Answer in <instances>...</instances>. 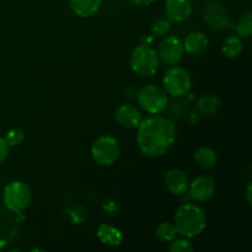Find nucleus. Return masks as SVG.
<instances>
[{
	"label": "nucleus",
	"instance_id": "obj_1",
	"mask_svg": "<svg viewBox=\"0 0 252 252\" xmlns=\"http://www.w3.org/2000/svg\"><path fill=\"white\" fill-rule=\"evenodd\" d=\"M137 128L138 148L148 158L162 157L176 139L174 122L159 116L143 118Z\"/></svg>",
	"mask_w": 252,
	"mask_h": 252
},
{
	"label": "nucleus",
	"instance_id": "obj_2",
	"mask_svg": "<svg viewBox=\"0 0 252 252\" xmlns=\"http://www.w3.org/2000/svg\"><path fill=\"white\" fill-rule=\"evenodd\" d=\"M207 214L198 204H182L175 213L174 224L177 234L186 239L201 235L207 226Z\"/></svg>",
	"mask_w": 252,
	"mask_h": 252
},
{
	"label": "nucleus",
	"instance_id": "obj_3",
	"mask_svg": "<svg viewBox=\"0 0 252 252\" xmlns=\"http://www.w3.org/2000/svg\"><path fill=\"white\" fill-rule=\"evenodd\" d=\"M129 65L137 75L143 78L155 75L160 66L158 52L150 44H139L130 53Z\"/></svg>",
	"mask_w": 252,
	"mask_h": 252
},
{
	"label": "nucleus",
	"instance_id": "obj_4",
	"mask_svg": "<svg viewBox=\"0 0 252 252\" xmlns=\"http://www.w3.org/2000/svg\"><path fill=\"white\" fill-rule=\"evenodd\" d=\"M2 202L10 212L16 216L22 214L32 203L31 189L22 181L9 182L2 191Z\"/></svg>",
	"mask_w": 252,
	"mask_h": 252
},
{
	"label": "nucleus",
	"instance_id": "obj_5",
	"mask_svg": "<svg viewBox=\"0 0 252 252\" xmlns=\"http://www.w3.org/2000/svg\"><path fill=\"white\" fill-rule=\"evenodd\" d=\"M137 100L145 112L150 115H159L167 107L169 96L160 86L148 84L138 91Z\"/></svg>",
	"mask_w": 252,
	"mask_h": 252
},
{
	"label": "nucleus",
	"instance_id": "obj_6",
	"mask_svg": "<svg viewBox=\"0 0 252 252\" xmlns=\"http://www.w3.org/2000/svg\"><path fill=\"white\" fill-rule=\"evenodd\" d=\"M162 89L172 97H182L191 90L192 79L186 69L177 65H171L164 74Z\"/></svg>",
	"mask_w": 252,
	"mask_h": 252
},
{
	"label": "nucleus",
	"instance_id": "obj_7",
	"mask_svg": "<svg viewBox=\"0 0 252 252\" xmlns=\"http://www.w3.org/2000/svg\"><path fill=\"white\" fill-rule=\"evenodd\" d=\"M120 155V143L111 135H101L91 145V157L100 166H111L117 161Z\"/></svg>",
	"mask_w": 252,
	"mask_h": 252
},
{
	"label": "nucleus",
	"instance_id": "obj_8",
	"mask_svg": "<svg viewBox=\"0 0 252 252\" xmlns=\"http://www.w3.org/2000/svg\"><path fill=\"white\" fill-rule=\"evenodd\" d=\"M158 56L160 62L166 65H177L182 61L185 54L184 43L177 36H164L160 41Z\"/></svg>",
	"mask_w": 252,
	"mask_h": 252
},
{
	"label": "nucleus",
	"instance_id": "obj_9",
	"mask_svg": "<svg viewBox=\"0 0 252 252\" xmlns=\"http://www.w3.org/2000/svg\"><path fill=\"white\" fill-rule=\"evenodd\" d=\"M203 21L209 29L221 31V30L228 29L230 25L229 20V12L226 7L219 1H209L204 6L202 12Z\"/></svg>",
	"mask_w": 252,
	"mask_h": 252
},
{
	"label": "nucleus",
	"instance_id": "obj_10",
	"mask_svg": "<svg viewBox=\"0 0 252 252\" xmlns=\"http://www.w3.org/2000/svg\"><path fill=\"white\" fill-rule=\"evenodd\" d=\"M19 231L17 216L9 209L0 207V250L7 248Z\"/></svg>",
	"mask_w": 252,
	"mask_h": 252
},
{
	"label": "nucleus",
	"instance_id": "obj_11",
	"mask_svg": "<svg viewBox=\"0 0 252 252\" xmlns=\"http://www.w3.org/2000/svg\"><path fill=\"white\" fill-rule=\"evenodd\" d=\"M189 197L194 202H207L214 196L216 181L208 175H199L189 185Z\"/></svg>",
	"mask_w": 252,
	"mask_h": 252
},
{
	"label": "nucleus",
	"instance_id": "obj_12",
	"mask_svg": "<svg viewBox=\"0 0 252 252\" xmlns=\"http://www.w3.org/2000/svg\"><path fill=\"white\" fill-rule=\"evenodd\" d=\"M193 10L191 0H165V16L171 22H184Z\"/></svg>",
	"mask_w": 252,
	"mask_h": 252
},
{
	"label": "nucleus",
	"instance_id": "obj_13",
	"mask_svg": "<svg viewBox=\"0 0 252 252\" xmlns=\"http://www.w3.org/2000/svg\"><path fill=\"white\" fill-rule=\"evenodd\" d=\"M115 118L118 125L127 129H134L143 120L140 111L132 103H122L115 111Z\"/></svg>",
	"mask_w": 252,
	"mask_h": 252
},
{
	"label": "nucleus",
	"instance_id": "obj_14",
	"mask_svg": "<svg viewBox=\"0 0 252 252\" xmlns=\"http://www.w3.org/2000/svg\"><path fill=\"white\" fill-rule=\"evenodd\" d=\"M164 182L166 189L171 192L172 194L181 196L186 193L189 189V180L186 172L181 169H171L165 174Z\"/></svg>",
	"mask_w": 252,
	"mask_h": 252
},
{
	"label": "nucleus",
	"instance_id": "obj_15",
	"mask_svg": "<svg viewBox=\"0 0 252 252\" xmlns=\"http://www.w3.org/2000/svg\"><path fill=\"white\" fill-rule=\"evenodd\" d=\"M182 43H184L185 52H187L191 56H201L208 49L209 46V41L206 34L198 31L187 34Z\"/></svg>",
	"mask_w": 252,
	"mask_h": 252
},
{
	"label": "nucleus",
	"instance_id": "obj_16",
	"mask_svg": "<svg viewBox=\"0 0 252 252\" xmlns=\"http://www.w3.org/2000/svg\"><path fill=\"white\" fill-rule=\"evenodd\" d=\"M96 236L98 240L103 244V245L111 246V248H116L120 246L123 241V234L116 226L110 225V224H100L96 231Z\"/></svg>",
	"mask_w": 252,
	"mask_h": 252
},
{
	"label": "nucleus",
	"instance_id": "obj_17",
	"mask_svg": "<svg viewBox=\"0 0 252 252\" xmlns=\"http://www.w3.org/2000/svg\"><path fill=\"white\" fill-rule=\"evenodd\" d=\"M101 4L102 0H69L71 11L81 19H88L97 14Z\"/></svg>",
	"mask_w": 252,
	"mask_h": 252
},
{
	"label": "nucleus",
	"instance_id": "obj_18",
	"mask_svg": "<svg viewBox=\"0 0 252 252\" xmlns=\"http://www.w3.org/2000/svg\"><path fill=\"white\" fill-rule=\"evenodd\" d=\"M193 160L197 166H199L201 169L211 170L217 165L218 157H217V153L212 148L201 147L194 152Z\"/></svg>",
	"mask_w": 252,
	"mask_h": 252
},
{
	"label": "nucleus",
	"instance_id": "obj_19",
	"mask_svg": "<svg viewBox=\"0 0 252 252\" xmlns=\"http://www.w3.org/2000/svg\"><path fill=\"white\" fill-rule=\"evenodd\" d=\"M220 107V101L217 96L207 94V95L201 96L197 101V108L199 112L204 116H212L217 112Z\"/></svg>",
	"mask_w": 252,
	"mask_h": 252
},
{
	"label": "nucleus",
	"instance_id": "obj_20",
	"mask_svg": "<svg viewBox=\"0 0 252 252\" xmlns=\"http://www.w3.org/2000/svg\"><path fill=\"white\" fill-rule=\"evenodd\" d=\"M155 235L161 243H171L177 235L176 226L171 221H162L155 229Z\"/></svg>",
	"mask_w": 252,
	"mask_h": 252
},
{
	"label": "nucleus",
	"instance_id": "obj_21",
	"mask_svg": "<svg viewBox=\"0 0 252 252\" xmlns=\"http://www.w3.org/2000/svg\"><path fill=\"white\" fill-rule=\"evenodd\" d=\"M221 51L228 58H236L243 52V42L236 36L228 37L221 44Z\"/></svg>",
	"mask_w": 252,
	"mask_h": 252
},
{
	"label": "nucleus",
	"instance_id": "obj_22",
	"mask_svg": "<svg viewBox=\"0 0 252 252\" xmlns=\"http://www.w3.org/2000/svg\"><path fill=\"white\" fill-rule=\"evenodd\" d=\"M235 31L241 37H250L252 34V12L248 11L239 17L235 22Z\"/></svg>",
	"mask_w": 252,
	"mask_h": 252
},
{
	"label": "nucleus",
	"instance_id": "obj_23",
	"mask_svg": "<svg viewBox=\"0 0 252 252\" xmlns=\"http://www.w3.org/2000/svg\"><path fill=\"white\" fill-rule=\"evenodd\" d=\"M171 30V21L166 16H160L153 22L152 25V33L158 37H164L169 34Z\"/></svg>",
	"mask_w": 252,
	"mask_h": 252
},
{
	"label": "nucleus",
	"instance_id": "obj_24",
	"mask_svg": "<svg viewBox=\"0 0 252 252\" xmlns=\"http://www.w3.org/2000/svg\"><path fill=\"white\" fill-rule=\"evenodd\" d=\"M4 138L9 147H16L25 140V132L20 128H11L10 130H7Z\"/></svg>",
	"mask_w": 252,
	"mask_h": 252
},
{
	"label": "nucleus",
	"instance_id": "obj_25",
	"mask_svg": "<svg viewBox=\"0 0 252 252\" xmlns=\"http://www.w3.org/2000/svg\"><path fill=\"white\" fill-rule=\"evenodd\" d=\"M170 251L171 252H193L194 248L189 240L186 238L184 239H176L170 243Z\"/></svg>",
	"mask_w": 252,
	"mask_h": 252
},
{
	"label": "nucleus",
	"instance_id": "obj_26",
	"mask_svg": "<svg viewBox=\"0 0 252 252\" xmlns=\"http://www.w3.org/2000/svg\"><path fill=\"white\" fill-rule=\"evenodd\" d=\"M9 145H7L6 140L4 137H0V162L4 161L9 155Z\"/></svg>",
	"mask_w": 252,
	"mask_h": 252
},
{
	"label": "nucleus",
	"instance_id": "obj_27",
	"mask_svg": "<svg viewBox=\"0 0 252 252\" xmlns=\"http://www.w3.org/2000/svg\"><path fill=\"white\" fill-rule=\"evenodd\" d=\"M130 4L135 5V6H149L152 5L155 0H128Z\"/></svg>",
	"mask_w": 252,
	"mask_h": 252
},
{
	"label": "nucleus",
	"instance_id": "obj_28",
	"mask_svg": "<svg viewBox=\"0 0 252 252\" xmlns=\"http://www.w3.org/2000/svg\"><path fill=\"white\" fill-rule=\"evenodd\" d=\"M246 202H248L249 206H252V186L251 184L248 185V189H246Z\"/></svg>",
	"mask_w": 252,
	"mask_h": 252
},
{
	"label": "nucleus",
	"instance_id": "obj_29",
	"mask_svg": "<svg viewBox=\"0 0 252 252\" xmlns=\"http://www.w3.org/2000/svg\"><path fill=\"white\" fill-rule=\"evenodd\" d=\"M31 251L33 252V251H44V250H42V249H32Z\"/></svg>",
	"mask_w": 252,
	"mask_h": 252
}]
</instances>
